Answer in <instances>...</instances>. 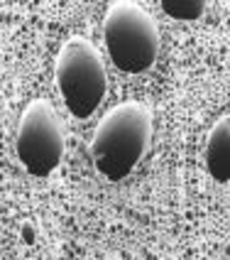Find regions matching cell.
Listing matches in <instances>:
<instances>
[{"label":"cell","instance_id":"cell-1","mask_svg":"<svg viewBox=\"0 0 230 260\" xmlns=\"http://www.w3.org/2000/svg\"><path fill=\"white\" fill-rule=\"evenodd\" d=\"M152 138V113L140 101H125L113 106L101 118L91 140V155L96 170L108 179L128 177Z\"/></svg>","mask_w":230,"mask_h":260},{"label":"cell","instance_id":"cell-4","mask_svg":"<svg viewBox=\"0 0 230 260\" xmlns=\"http://www.w3.org/2000/svg\"><path fill=\"white\" fill-rule=\"evenodd\" d=\"M17 157L34 177H47L64 157V128L57 111L44 99L25 106L17 125Z\"/></svg>","mask_w":230,"mask_h":260},{"label":"cell","instance_id":"cell-3","mask_svg":"<svg viewBox=\"0 0 230 260\" xmlns=\"http://www.w3.org/2000/svg\"><path fill=\"white\" fill-rule=\"evenodd\" d=\"M57 86L76 118H88L103 103L108 76L101 54L86 37L73 35L57 54Z\"/></svg>","mask_w":230,"mask_h":260},{"label":"cell","instance_id":"cell-5","mask_svg":"<svg viewBox=\"0 0 230 260\" xmlns=\"http://www.w3.org/2000/svg\"><path fill=\"white\" fill-rule=\"evenodd\" d=\"M206 167L216 182H230V113L218 118L208 133Z\"/></svg>","mask_w":230,"mask_h":260},{"label":"cell","instance_id":"cell-6","mask_svg":"<svg viewBox=\"0 0 230 260\" xmlns=\"http://www.w3.org/2000/svg\"><path fill=\"white\" fill-rule=\"evenodd\" d=\"M162 10L174 17V20H199L206 13V3L203 0H162Z\"/></svg>","mask_w":230,"mask_h":260},{"label":"cell","instance_id":"cell-2","mask_svg":"<svg viewBox=\"0 0 230 260\" xmlns=\"http://www.w3.org/2000/svg\"><path fill=\"white\" fill-rule=\"evenodd\" d=\"M108 54L120 72L142 74L159 54V29L152 15L135 3H113L103 20Z\"/></svg>","mask_w":230,"mask_h":260}]
</instances>
